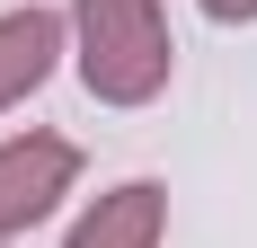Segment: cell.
<instances>
[{"mask_svg": "<svg viewBox=\"0 0 257 248\" xmlns=\"http://www.w3.org/2000/svg\"><path fill=\"white\" fill-rule=\"evenodd\" d=\"M169 239V186L160 177H115L71 213L62 248H160Z\"/></svg>", "mask_w": 257, "mask_h": 248, "instance_id": "3957f363", "label": "cell"}, {"mask_svg": "<svg viewBox=\"0 0 257 248\" xmlns=\"http://www.w3.org/2000/svg\"><path fill=\"white\" fill-rule=\"evenodd\" d=\"M80 186V142L71 133H9L0 142V248L27 239L36 222H53L62 213V195Z\"/></svg>", "mask_w": 257, "mask_h": 248, "instance_id": "7a4b0ae2", "label": "cell"}, {"mask_svg": "<svg viewBox=\"0 0 257 248\" xmlns=\"http://www.w3.org/2000/svg\"><path fill=\"white\" fill-rule=\"evenodd\" d=\"M213 27H257V0H195Z\"/></svg>", "mask_w": 257, "mask_h": 248, "instance_id": "5b68a950", "label": "cell"}, {"mask_svg": "<svg viewBox=\"0 0 257 248\" xmlns=\"http://www.w3.org/2000/svg\"><path fill=\"white\" fill-rule=\"evenodd\" d=\"M62 53H71V18L45 9V0H27V9H0V115L27 106L62 71Z\"/></svg>", "mask_w": 257, "mask_h": 248, "instance_id": "277c9868", "label": "cell"}, {"mask_svg": "<svg viewBox=\"0 0 257 248\" xmlns=\"http://www.w3.org/2000/svg\"><path fill=\"white\" fill-rule=\"evenodd\" d=\"M71 71L98 106H151L178 80V36L160 0H71Z\"/></svg>", "mask_w": 257, "mask_h": 248, "instance_id": "6da1fadb", "label": "cell"}]
</instances>
